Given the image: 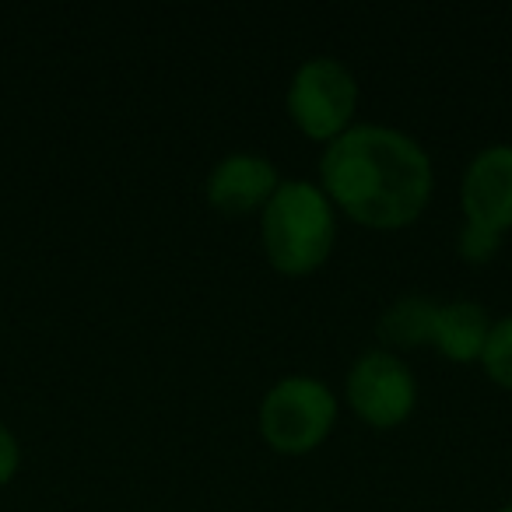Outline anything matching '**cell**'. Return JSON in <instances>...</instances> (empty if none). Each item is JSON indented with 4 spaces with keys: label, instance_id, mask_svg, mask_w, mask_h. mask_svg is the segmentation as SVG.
<instances>
[{
    "label": "cell",
    "instance_id": "277c9868",
    "mask_svg": "<svg viewBox=\"0 0 512 512\" xmlns=\"http://www.w3.org/2000/svg\"><path fill=\"white\" fill-rule=\"evenodd\" d=\"M288 120L309 141H337L344 130L355 127L358 113V81L337 57H309L292 74L285 95Z\"/></svg>",
    "mask_w": 512,
    "mask_h": 512
},
{
    "label": "cell",
    "instance_id": "30bf717a",
    "mask_svg": "<svg viewBox=\"0 0 512 512\" xmlns=\"http://www.w3.org/2000/svg\"><path fill=\"white\" fill-rule=\"evenodd\" d=\"M481 369L491 383L512 393V316H502V320L491 323L488 344H484V355H481Z\"/></svg>",
    "mask_w": 512,
    "mask_h": 512
},
{
    "label": "cell",
    "instance_id": "4fadbf2b",
    "mask_svg": "<svg viewBox=\"0 0 512 512\" xmlns=\"http://www.w3.org/2000/svg\"><path fill=\"white\" fill-rule=\"evenodd\" d=\"M498 512H512V502H509V505H502V509H498Z\"/></svg>",
    "mask_w": 512,
    "mask_h": 512
},
{
    "label": "cell",
    "instance_id": "8fae6325",
    "mask_svg": "<svg viewBox=\"0 0 512 512\" xmlns=\"http://www.w3.org/2000/svg\"><path fill=\"white\" fill-rule=\"evenodd\" d=\"M502 235L495 232H484V228L477 225H467L463 221L460 235H456V253H460V260H467V264L481 267V264H491L498 256V249H502Z\"/></svg>",
    "mask_w": 512,
    "mask_h": 512
},
{
    "label": "cell",
    "instance_id": "7a4b0ae2",
    "mask_svg": "<svg viewBox=\"0 0 512 512\" xmlns=\"http://www.w3.org/2000/svg\"><path fill=\"white\" fill-rule=\"evenodd\" d=\"M337 211L320 183L285 179L260 211V246L285 278H309L334 253Z\"/></svg>",
    "mask_w": 512,
    "mask_h": 512
},
{
    "label": "cell",
    "instance_id": "52a82bcc",
    "mask_svg": "<svg viewBox=\"0 0 512 512\" xmlns=\"http://www.w3.org/2000/svg\"><path fill=\"white\" fill-rule=\"evenodd\" d=\"M278 186L281 176L271 158L253 155V151H235V155H225L211 169L204 197L218 214L242 218V214L264 211L267 200L278 193Z\"/></svg>",
    "mask_w": 512,
    "mask_h": 512
},
{
    "label": "cell",
    "instance_id": "ba28073f",
    "mask_svg": "<svg viewBox=\"0 0 512 512\" xmlns=\"http://www.w3.org/2000/svg\"><path fill=\"white\" fill-rule=\"evenodd\" d=\"M488 334H491L488 309H484L481 302L453 299V302H439V306H435L428 344H432L442 358H449V362L474 365V362H481Z\"/></svg>",
    "mask_w": 512,
    "mask_h": 512
},
{
    "label": "cell",
    "instance_id": "7c38bea8",
    "mask_svg": "<svg viewBox=\"0 0 512 512\" xmlns=\"http://www.w3.org/2000/svg\"><path fill=\"white\" fill-rule=\"evenodd\" d=\"M18 463H22V446H18L15 432L0 421V484H8L18 474Z\"/></svg>",
    "mask_w": 512,
    "mask_h": 512
},
{
    "label": "cell",
    "instance_id": "3957f363",
    "mask_svg": "<svg viewBox=\"0 0 512 512\" xmlns=\"http://www.w3.org/2000/svg\"><path fill=\"white\" fill-rule=\"evenodd\" d=\"M260 435L281 456H309L337 425V397L313 376H285L260 400Z\"/></svg>",
    "mask_w": 512,
    "mask_h": 512
},
{
    "label": "cell",
    "instance_id": "8992f818",
    "mask_svg": "<svg viewBox=\"0 0 512 512\" xmlns=\"http://www.w3.org/2000/svg\"><path fill=\"white\" fill-rule=\"evenodd\" d=\"M463 221L484 232H512V144H491L470 158L460 183Z\"/></svg>",
    "mask_w": 512,
    "mask_h": 512
},
{
    "label": "cell",
    "instance_id": "9c48e42d",
    "mask_svg": "<svg viewBox=\"0 0 512 512\" xmlns=\"http://www.w3.org/2000/svg\"><path fill=\"white\" fill-rule=\"evenodd\" d=\"M439 302L425 299V295H404L397 299L383 316H379L376 330H379V341L386 344L383 351H414V348H425L428 337H432V316Z\"/></svg>",
    "mask_w": 512,
    "mask_h": 512
},
{
    "label": "cell",
    "instance_id": "5b68a950",
    "mask_svg": "<svg viewBox=\"0 0 512 512\" xmlns=\"http://www.w3.org/2000/svg\"><path fill=\"white\" fill-rule=\"evenodd\" d=\"M344 393H348V407L355 411V418L379 432L400 428L418 407L414 372L393 351L383 348L355 358L348 379H344Z\"/></svg>",
    "mask_w": 512,
    "mask_h": 512
},
{
    "label": "cell",
    "instance_id": "6da1fadb",
    "mask_svg": "<svg viewBox=\"0 0 512 512\" xmlns=\"http://www.w3.org/2000/svg\"><path fill=\"white\" fill-rule=\"evenodd\" d=\"M320 190L334 211L372 232H400L425 214L435 190L428 151L411 134L358 123L323 148Z\"/></svg>",
    "mask_w": 512,
    "mask_h": 512
}]
</instances>
